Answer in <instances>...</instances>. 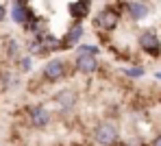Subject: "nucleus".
Listing matches in <instances>:
<instances>
[{"instance_id":"obj_1","label":"nucleus","mask_w":161,"mask_h":146,"mask_svg":"<svg viewBox=\"0 0 161 146\" xmlns=\"http://www.w3.org/2000/svg\"><path fill=\"white\" fill-rule=\"evenodd\" d=\"M94 138H96V142L103 146H111L118 142V126L113 124V122H100L98 126H96V131H94Z\"/></svg>"},{"instance_id":"obj_2","label":"nucleus","mask_w":161,"mask_h":146,"mask_svg":"<svg viewBox=\"0 0 161 146\" xmlns=\"http://www.w3.org/2000/svg\"><path fill=\"white\" fill-rule=\"evenodd\" d=\"M68 74V65L63 59H50L46 65H44V79L50 81V83H57L61 79H65Z\"/></svg>"},{"instance_id":"obj_3","label":"nucleus","mask_w":161,"mask_h":146,"mask_svg":"<svg viewBox=\"0 0 161 146\" xmlns=\"http://www.w3.org/2000/svg\"><path fill=\"white\" fill-rule=\"evenodd\" d=\"M96 26L103 31H113L118 24H120V13L115 11V9H111V7H107V9H103V11H98V15H96Z\"/></svg>"},{"instance_id":"obj_4","label":"nucleus","mask_w":161,"mask_h":146,"mask_svg":"<svg viewBox=\"0 0 161 146\" xmlns=\"http://www.w3.org/2000/svg\"><path fill=\"white\" fill-rule=\"evenodd\" d=\"M139 48L144 50V53H148V55H153V57H157L161 53V39L157 33H153V31H144L142 35H139Z\"/></svg>"},{"instance_id":"obj_5","label":"nucleus","mask_w":161,"mask_h":146,"mask_svg":"<svg viewBox=\"0 0 161 146\" xmlns=\"http://www.w3.org/2000/svg\"><path fill=\"white\" fill-rule=\"evenodd\" d=\"M28 118H31V124L35 129H46L50 124V111L44 107V105H33L28 107Z\"/></svg>"},{"instance_id":"obj_6","label":"nucleus","mask_w":161,"mask_h":146,"mask_svg":"<svg viewBox=\"0 0 161 146\" xmlns=\"http://www.w3.org/2000/svg\"><path fill=\"white\" fill-rule=\"evenodd\" d=\"M74 65H76V70H79L80 74H94V72L98 70L96 55H92V53H79Z\"/></svg>"},{"instance_id":"obj_7","label":"nucleus","mask_w":161,"mask_h":146,"mask_svg":"<svg viewBox=\"0 0 161 146\" xmlns=\"http://www.w3.org/2000/svg\"><path fill=\"white\" fill-rule=\"evenodd\" d=\"M76 100H79V94H76V89H72V87L61 89V92L54 96V103H57L61 109H74Z\"/></svg>"},{"instance_id":"obj_8","label":"nucleus","mask_w":161,"mask_h":146,"mask_svg":"<svg viewBox=\"0 0 161 146\" xmlns=\"http://www.w3.org/2000/svg\"><path fill=\"white\" fill-rule=\"evenodd\" d=\"M31 18H35V13L28 9L26 4H22V2H15V4L11 7V20H13L15 24H26Z\"/></svg>"},{"instance_id":"obj_9","label":"nucleus","mask_w":161,"mask_h":146,"mask_svg":"<svg viewBox=\"0 0 161 146\" xmlns=\"http://www.w3.org/2000/svg\"><path fill=\"white\" fill-rule=\"evenodd\" d=\"M126 11H129V15H131V20L135 22H139V20H144L146 15H148V4L146 2H139V0H131V2H126Z\"/></svg>"},{"instance_id":"obj_10","label":"nucleus","mask_w":161,"mask_h":146,"mask_svg":"<svg viewBox=\"0 0 161 146\" xmlns=\"http://www.w3.org/2000/svg\"><path fill=\"white\" fill-rule=\"evenodd\" d=\"M68 11H70V15L74 18V20H85L87 18V13H89V0H79V2H70V7H68Z\"/></svg>"},{"instance_id":"obj_11","label":"nucleus","mask_w":161,"mask_h":146,"mask_svg":"<svg viewBox=\"0 0 161 146\" xmlns=\"http://www.w3.org/2000/svg\"><path fill=\"white\" fill-rule=\"evenodd\" d=\"M80 37H83V26H80L79 22H76V24H74L72 29L68 31V35L63 37V42H61L59 46H61V48H72L74 44H79Z\"/></svg>"},{"instance_id":"obj_12","label":"nucleus","mask_w":161,"mask_h":146,"mask_svg":"<svg viewBox=\"0 0 161 146\" xmlns=\"http://www.w3.org/2000/svg\"><path fill=\"white\" fill-rule=\"evenodd\" d=\"M122 72L126 74V76H131V79H142L144 76V68H139V65H135V68H122Z\"/></svg>"},{"instance_id":"obj_13","label":"nucleus","mask_w":161,"mask_h":146,"mask_svg":"<svg viewBox=\"0 0 161 146\" xmlns=\"http://www.w3.org/2000/svg\"><path fill=\"white\" fill-rule=\"evenodd\" d=\"M79 53H92V55H98V46L85 44V46H79Z\"/></svg>"},{"instance_id":"obj_14","label":"nucleus","mask_w":161,"mask_h":146,"mask_svg":"<svg viewBox=\"0 0 161 146\" xmlns=\"http://www.w3.org/2000/svg\"><path fill=\"white\" fill-rule=\"evenodd\" d=\"M20 68L22 70H31V59H22L20 61Z\"/></svg>"},{"instance_id":"obj_15","label":"nucleus","mask_w":161,"mask_h":146,"mask_svg":"<svg viewBox=\"0 0 161 146\" xmlns=\"http://www.w3.org/2000/svg\"><path fill=\"white\" fill-rule=\"evenodd\" d=\"M153 146H161V135H157V138L153 140Z\"/></svg>"},{"instance_id":"obj_16","label":"nucleus","mask_w":161,"mask_h":146,"mask_svg":"<svg viewBox=\"0 0 161 146\" xmlns=\"http://www.w3.org/2000/svg\"><path fill=\"white\" fill-rule=\"evenodd\" d=\"M4 13H7V11H4V7H2V4H0V22H2V20H4Z\"/></svg>"},{"instance_id":"obj_17","label":"nucleus","mask_w":161,"mask_h":146,"mask_svg":"<svg viewBox=\"0 0 161 146\" xmlns=\"http://www.w3.org/2000/svg\"><path fill=\"white\" fill-rule=\"evenodd\" d=\"M15 2H22V4H28L31 0H15Z\"/></svg>"},{"instance_id":"obj_18","label":"nucleus","mask_w":161,"mask_h":146,"mask_svg":"<svg viewBox=\"0 0 161 146\" xmlns=\"http://www.w3.org/2000/svg\"><path fill=\"white\" fill-rule=\"evenodd\" d=\"M155 79H159V81H161V72H157V74H155Z\"/></svg>"}]
</instances>
